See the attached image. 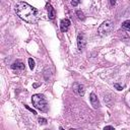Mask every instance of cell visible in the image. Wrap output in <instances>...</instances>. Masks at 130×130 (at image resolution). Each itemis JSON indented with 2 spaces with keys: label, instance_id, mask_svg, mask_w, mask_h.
<instances>
[{
  "label": "cell",
  "instance_id": "cell-1",
  "mask_svg": "<svg viewBox=\"0 0 130 130\" xmlns=\"http://www.w3.org/2000/svg\"><path fill=\"white\" fill-rule=\"evenodd\" d=\"M15 12L19 18L29 23L36 22L40 17L39 10L26 2H18L15 5Z\"/></svg>",
  "mask_w": 130,
  "mask_h": 130
},
{
  "label": "cell",
  "instance_id": "cell-2",
  "mask_svg": "<svg viewBox=\"0 0 130 130\" xmlns=\"http://www.w3.org/2000/svg\"><path fill=\"white\" fill-rule=\"evenodd\" d=\"M31 102L36 109H38L42 112L48 111V103H47V100L44 94H41V93L34 94L31 96Z\"/></svg>",
  "mask_w": 130,
  "mask_h": 130
},
{
  "label": "cell",
  "instance_id": "cell-3",
  "mask_svg": "<svg viewBox=\"0 0 130 130\" xmlns=\"http://www.w3.org/2000/svg\"><path fill=\"white\" fill-rule=\"evenodd\" d=\"M114 28V22L111 20V19H107L105 20L98 28V35L101 36V37H104V36H107L109 35Z\"/></svg>",
  "mask_w": 130,
  "mask_h": 130
},
{
  "label": "cell",
  "instance_id": "cell-4",
  "mask_svg": "<svg viewBox=\"0 0 130 130\" xmlns=\"http://www.w3.org/2000/svg\"><path fill=\"white\" fill-rule=\"evenodd\" d=\"M72 88H73V91H74L75 93H77L78 95H80V96H83V95H84L85 87H84L83 84H80V83H78V82H75V83H73Z\"/></svg>",
  "mask_w": 130,
  "mask_h": 130
},
{
  "label": "cell",
  "instance_id": "cell-5",
  "mask_svg": "<svg viewBox=\"0 0 130 130\" xmlns=\"http://www.w3.org/2000/svg\"><path fill=\"white\" fill-rule=\"evenodd\" d=\"M85 46H86V39H85V36H84V34L80 32V34H78V36H77V47H78V49L81 51V50H83V49L85 48Z\"/></svg>",
  "mask_w": 130,
  "mask_h": 130
},
{
  "label": "cell",
  "instance_id": "cell-6",
  "mask_svg": "<svg viewBox=\"0 0 130 130\" xmlns=\"http://www.w3.org/2000/svg\"><path fill=\"white\" fill-rule=\"evenodd\" d=\"M89 101H90V104H91V106L94 108V109H99L100 108V102H99V100H98V96L95 95V93L94 92H91L90 94H89Z\"/></svg>",
  "mask_w": 130,
  "mask_h": 130
},
{
  "label": "cell",
  "instance_id": "cell-7",
  "mask_svg": "<svg viewBox=\"0 0 130 130\" xmlns=\"http://www.w3.org/2000/svg\"><path fill=\"white\" fill-rule=\"evenodd\" d=\"M70 26V20L68 18H64V19H61L60 21V28H61V31L62 32H65L68 30Z\"/></svg>",
  "mask_w": 130,
  "mask_h": 130
},
{
  "label": "cell",
  "instance_id": "cell-8",
  "mask_svg": "<svg viewBox=\"0 0 130 130\" xmlns=\"http://www.w3.org/2000/svg\"><path fill=\"white\" fill-rule=\"evenodd\" d=\"M11 68L13 70H24V64L21 60H16L12 63Z\"/></svg>",
  "mask_w": 130,
  "mask_h": 130
},
{
  "label": "cell",
  "instance_id": "cell-9",
  "mask_svg": "<svg viewBox=\"0 0 130 130\" xmlns=\"http://www.w3.org/2000/svg\"><path fill=\"white\" fill-rule=\"evenodd\" d=\"M47 9H48V16H49V18L50 19H54L55 16H56V11L53 8V6L51 4H48L47 5Z\"/></svg>",
  "mask_w": 130,
  "mask_h": 130
},
{
  "label": "cell",
  "instance_id": "cell-10",
  "mask_svg": "<svg viewBox=\"0 0 130 130\" xmlns=\"http://www.w3.org/2000/svg\"><path fill=\"white\" fill-rule=\"evenodd\" d=\"M122 28L125 29V30L130 31V20H125V21L122 23Z\"/></svg>",
  "mask_w": 130,
  "mask_h": 130
},
{
  "label": "cell",
  "instance_id": "cell-11",
  "mask_svg": "<svg viewBox=\"0 0 130 130\" xmlns=\"http://www.w3.org/2000/svg\"><path fill=\"white\" fill-rule=\"evenodd\" d=\"M76 15H77V17L79 18V19H81V20H84V14H83V12H81L80 10H77L76 11Z\"/></svg>",
  "mask_w": 130,
  "mask_h": 130
},
{
  "label": "cell",
  "instance_id": "cell-12",
  "mask_svg": "<svg viewBox=\"0 0 130 130\" xmlns=\"http://www.w3.org/2000/svg\"><path fill=\"white\" fill-rule=\"evenodd\" d=\"M28 65H29V68H30L31 70L35 68V61H34L31 58L28 59Z\"/></svg>",
  "mask_w": 130,
  "mask_h": 130
},
{
  "label": "cell",
  "instance_id": "cell-13",
  "mask_svg": "<svg viewBox=\"0 0 130 130\" xmlns=\"http://www.w3.org/2000/svg\"><path fill=\"white\" fill-rule=\"evenodd\" d=\"M39 123L40 124H42V125H45V124H47V120L45 119V118H39Z\"/></svg>",
  "mask_w": 130,
  "mask_h": 130
},
{
  "label": "cell",
  "instance_id": "cell-14",
  "mask_svg": "<svg viewBox=\"0 0 130 130\" xmlns=\"http://www.w3.org/2000/svg\"><path fill=\"white\" fill-rule=\"evenodd\" d=\"M114 86H115V88H117L118 90H122V89H123V87H124V86L120 85L119 83H114Z\"/></svg>",
  "mask_w": 130,
  "mask_h": 130
},
{
  "label": "cell",
  "instance_id": "cell-15",
  "mask_svg": "<svg viewBox=\"0 0 130 130\" xmlns=\"http://www.w3.org/2000/svg\"><path fill=\"white\" fill-rule=\"evenodd\" d=\"M80 1H81V0H71V4H72L73 6H77V5L80 3Z\"/></svg>",
  "mask_w": 130,
  "mask_h": 130
},
{
  "label": "cell",
  "instance_id": "cell-16",
  "mask_svg": "<svg viewBox=\"0 0 130 130\" xmlns=\"http://www.w3.org/2000/svg\"><path fill=\"white\" fill-rule=\"evenodd\" d=\"M24 107H25V108H26L27 110H29V111H30V112H31V113H32L34 115H37V112H36L35 110H32V109H30V108H29L28 106H26V105H24Z\"/></svg>",
  "mask_w": 130,
  "mask_h": 130
},
{
  "label": "cell",
  "instance_id": "cell-17",
  "mask_svg": "<svg viewBox=\"0 0 130 130\" xmlns=\"http://www.w3.org/2000/svg\"><path fill=\"white\" fill-rule=\"evenodd\" d=\"M104 129H105V130H106V129H114V127H113V126H106Z\"/></svg>",
  "mask_w": 130,
  "mask_h": 130
},
{
  "label": "cell",
  "instance_id": "cell-18",
  "mask_svg": "<svg viewBox=\"0 0 130 130\" xmlns=\"http://www.w3.org/2000/svg\"><path fill=\"white\" fill-rule=\"evenodd\" d=\"M110 3H111V5H115L116 0H110Z\"/></svg>",
  "mask_w": 130,
  "mask_h": 130
}]
</instances>
